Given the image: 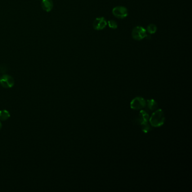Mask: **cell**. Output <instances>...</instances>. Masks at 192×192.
Masks as SVG:
<instances>
[{
  "label": "cell",
  "mask_w": 192,
  "mask_h": 192,
  "mask_svg": "<svg viewBox=\"0 0 192 192\" xmlns=\"http://www.w3.org/2000/svg\"><path fill=\"white\" fill-rule=\"evenodd\" d=\"M93 27L95 30L100 31L103 30L107 25V22L104 17L97 18L93 22Z\"/></svg>",
  "instance_id": "52a82bcc"
},
{
  "label": "cell",
  "mask_w": 192,
  "mask_h": 192,
  "mask_svg": "<svg viewBox=\"0 0 192 192\" xmlns=\"http://www.w3.org/2000/svg\"><path fill=\"white\" fill-rule=\"evenodd\" d=\"M149 114L145 110L140 111L137 118V122L140 124L142 131L144 133H148L152 130L151 126L149 124Z\"/></svg>",
  "instance_id": "7a4b0ae2"
},
{
  "label": "cell",
  "mask_w": 192,
  "mask_h": 192,
  "mask_svg": "<svg viewBox=\"0 0 192 192\" xmlns=\"http://www.w3.org/2000/svg\"><path fill=\"white\" fill-rule=\"evenodd\" d=\"M14 80L9 75H5L0 78V84L4 88H11L14 85Z\"/></svg>",
  "instance_id": "8992f818"
},
{
  "label": "cell",
  "mask_w": 192,
  "mask_h": 192,
  "mask_svg": "<svg viewBox=\"0 0 192 192\" xmlns=\"http://www.w3.org/2000/svg\"><path fill=\"white\" fill-rule=\"evenodd\" d=\"M107 24H108L109 27V28H111L112 29L115 30V29H117V22H116V21L113 20H109V21L108 22Z\"/></svg>",
  "instance_id": "7c38bea8"
},
{
  "label": "cell",
  "mask_w": 192,
  "mask_h": 192,
  "mask_svg": "<svg viewBox=\"0 0 192 192\" xmlns=\"http://www.w3.org/2000/svg\"><path fill=\"white\" fill-rule=\"evenodd\" d=\"M165 121L164 113L162 109H158L153 112L151 117H149V122L152 126L158 127L162 126Z\"/></svg>",
  "instance_id": "6da1fadb"
},
{
  "label": "cell",
  "mask_w": 192,
  "mask_h": 192,
  "mask_svg": "<svg viewBox=\"0 0 192 192\" xmlns=\"http://www.w3.org/2000/svg\"><path fill=\"white\" fill-rule=\"evenodd\" d=\"M147 35V31L141 26L135 27L132 32L133 38L137 41H141L144 39Z\"/></svg>",
  "instance_id": "3957f363"
},
{
  "label": "cell",
  "mask_w": 192,
  "mask_h": 192,
  "mask_svg": "<svg viewBox=\"0 0 192 192\" xmlns=\"http://www.w3.org/2000/svg\"><path fill=\"white\" fill-rule=\"evenodd\" d=\"M158 108V104L156 101L153 99H150L146 101V106L145 107V111L149 114L156 111Z\"/></svg>",
  "instance_id": "ba28073f"
},
{
  "label": "cell",
  "mask_w": 192,
  "mask_h": 192,
  "mask_svg": "<svg viewBox=\"0 0 192 192\" xmlns=\"http://www.w3.org/2000/svg\"><path fill=\"white\" fill-rule=\"evenodd\" d=\"M130 106L133 110L144 109L146 106V100L141 97H137L131 101Z\"/></svg>",
  "instance_id": "277c9868"
},
{
  "label": "cell",
  "mask_w": 192,
  "mask_h": 192,
  "mask_svg": "<svg viewBox=\"0 0 192 192\" xmlns=\"http://www.w3.org/2000/svg\"><path fill=\"white\" fill-rule=\"evenodd\" d=\"M112 13L117 18L124 19L128 15V10L125 7L116 6L113 9Z\"/></svg>",
  "instance_id": "5b68a950"
},
{
  "label": "cell",
  "mask_w": 192,
  "mask_h": 192,
  "mask_svg": "<svg viewBox=\"0 0 192 192\" xmlns=\"http://www.w3.org/2000/svg\"><path fill=\"white\" fill-rule=\"evenodd\" d=\"M157 30V27L155 24H150L147 27V32L149 33L150 35L154 34L156 32Z\"/></svg>",
  "instance_id": "8fae6325"
},
{
  "label": "cell",
  "mask_w": 192,
  "mask_h": 192,
  "mask_svg": "<svg viewBox=\"0 0 192 192\" xmlns=\"http://www.w3.org/2000/svg\"><path fill=\"white\" fill-rule=\"evenodd\" d=\"M10 117V114L8 111L6 110L0 111V120L6 121Z\"/></svg>",
  "instance_id": "30bf717a"
},
{
  "label": "cell",
  "mask_w": 192,
  "mask_h": 192,
  "mask_svg": "<svg viewBox=\"0 0 192 192\" xmlns=\"http://www.w3.org/2000/svg\"><path fill=\"white\" fill-rule=\"evenodd\" d=\"M1 128H2V124H1V122H0V131L1 130Z\"/></svg>",
  "instance_id": "4fadbf2b"
},
{
  "label": "cell",
  "mask_w": 192,
  "mask_h": 192,
  "mask_svg": "<svg viewBox=\"0 0 192 192\" xmlns=\"http://www.w3.org/2000/svg\"><path fill=\"white\" fill-rule=\"evenodd\" d=\"M41 7L44 11L50 12L52 10L54 3L52 0H43L41 2Z\"/></svg>",
  "instance_id": "9c48e42d"
}]
</instances>
